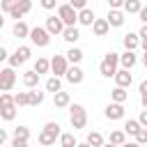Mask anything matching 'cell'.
Returning a JSON list of instances; mask_svg holds the SVG:
<instances>
[{"label": "cell", "instance_id": "obj_29", "mask_svg": "<svg viewBox=\"0 0 147 147\" xmlns=\"http://www.w3.org/2000/svg\"><path fill=\"white\" fill-rule=\"evenodd\" d=\"M108 142H110V145H115V147H119V145H124V142H126V133H124V131H113V133H110V138H108Z\"/></svg>", "mask_w": 147, "mask_h": 147}, {"label": "cell", "instance_id": "obj_51", "mask_svg": "<svg viewBox=\"0 0 147 147\" xmlns=\"http://www.w3.org/2000/svg\"><path fill=\"white\" fill-rule=\"evenodd\" d=\"M2 25H5V18H2V14H0V30H2Z\"/></svg>", "mask_w": 147, "mask_h": 147}, {"label": "cell", "instance_id": "obj_30", "mask_svg": "<svg viewBox=\"0 0 147 147\" xmlns=\"http://www.w3.org/2000/svg\"><path fill=\"white\" fill-rule=\"evenodd\" d=\"M60 90H62V80L55 78V76H51V78L46 80V92H53V94H55V92H60Z\"/></svg>", "mask_w": 147, "mask_h": 147}, {"label": "cell", "instance_id": "obj_42", "mask_svg": "<svg viewBox=\"0 0 147 147\" xmlns=\"http://www.w3.org/2000/svg\"><path fill=\"white\" fill-rule=\"evenodd\" d=\"M39 5H41L44 9H55V5H57V0H39Z\"/></svg>", "mask_w": 147, "mask_h": 147}, {"label": "cell", "instance_id": "obj_17", "mask_svg": "<svg viewBox=\"0 0 147 147\" xmlns=\"http://www.w3.org/2000/svg\"><path fill=\"white\" fill-rule=\"evenodd\" d=\"M69 103H71L69 92H62V90H60V92H55V94H53V106H55V108H67Z\"/></svg>", "mask_w": 147, "mask_h": 147}, {"label": "cell", "instance_id": "obj_16", "mask_svg": "<svg viewBox=\"0 0 147 147\" xmlns=\"http://www.w3.org/2000/svg\"><path fill=\"white\" fill-rule=\"evenodd\" d=\"M94 11L90 9V7H85V9H80L78 11V18H76V23H80V25H92L94 23Z\"/></svg>", "mask_w": 147, "mask_h": 147}, {"label": "cell", "instance_id": "obj_9", "mask_svg": "<svg viewBox=\"0 0 147 147\" xmlns=\"http://www.w3.org/2000/svg\"><path fill=\"white\" fill-rule=\"evenodd\" d=\"M124 21H126V14H124L122 9H108L106 23H108L110 28H122V25H124Z\"/></svg>", "mask_w": 147, "mask_h": 147}, {"label": "cell", "instance_id": "obj_12", "mask_svg": "<svg viewBox=\"0 0 147 147\" xmlns=\"http://www.w3.org/2000/svg\"><path fill=\"white\" fill-rule=\"evenodd\" d=\"M113 78H115V85H117V87H124V90L133 83V76H131V71H126V69H117Z\"/></svg>", "mask_w": 147, "mask_h": 147}, {"label": "cell", "instance_id": "obj_35", "mask_svg": "<svg viewBox=\"0 0 147 147\" xmlns=\"http://www.w3.org/2000/svg\"><path fill=\"white\" fill-rule=\"evenodd\" d=\"M138 129H140V124H138L136 119H126V124H124V133L136 136V133H138Z\"/></svg>", "mask_w": 147, "mask_h": 147}, {"label": "cell", "instance_id": "obj_43", "mask_svg": "<svg viewBox=\"0 0 147 147\" xmlns=\"http://www.w3.org/2000/svg\"><path fill=\"white\" fill-rule=\"evenodd\" d=\"M138 16H140V21H142V25H147V7H145V5L140 7V11H138Z\"/></svg>", "mask_w": 147, "mask_h": 147}, {"label": "cell", "instance_id": "obj_46", "mask_svg": "<svg viewBox=\"0 0 147 147\" xmlns=\"http://www.w3.org/2000/svg\"><path fill=\"white\" fill-rule=\"evenodd\" d=\"M11 147H28V140H18V138H11Z\"/></svg>", "mask_w": 147, "mask_h": 147}, {"label": "cell", "instance_id": "obj_36", "mask_svg": "<svg viewBox=\"0 0 147 147\" xmlns=\"http://www.w3.org/2000/svg\"><path fill=\"white\" fill-rule=\"evenodd\" d=\"M60 129H62V126H60L57 122H46V124H44V131H48V133H53V136H57V138H60V133H62Z\"/></svg>", "mask_w": 147, "mask_h": 147}, {"label": "cell", "instance_id": "obj_13", "mask_svg": "<svg viewBox=\"0 0 147 147\" xmlns=\"http://www.w3.org/2000/svg\"><path fill=\"white\" fill-rule=\"evenodd\" d=\"M44 30L53 37V34H62L64 25H62V21H60L57 16H48V18H46V28H44Z\"/></svg>", "mask_w": 147, "mask_h": 147}, {"label": "cell", "instance_id": "obj_39", "mask_svg": "<svg viewBox=\"0 0 147 147\" xmlns=\"http://www.w3.org/2000/svg\"><path fill=\"white\" fill-rule=\"evenodd\" d=\"M14 5H16V0H0V14H2V11H5V14H9Z\"/></svg>", "mask_w": 147, "mask_h": 147}, {"label": "cell", "instance_id": "obj_18", "mask_svg": "<svg viewBox=\"0 0 147 147\" xmlns=\"http://www.w3.org/2000/svg\"><path fill=\"white\" fill-rule=\"evenodd\" d=\"M122 44H124V48H126V51H136V48L140 46V41H138V34H136V32H126V34L122 37Z\"/></svg>", "mask_w": 147, "mask_h": 147}, {"label": "cell", "instance_id": "obj_11", "mask_svg": "<svg viewBox=\"0 0 147 147\" xmlns=\"http://www.w3.org/2000/svg\"><path fill=\"white\" fill-rule=\"evenodd\" d=\"M103 115L110 119V122H117V119H122L124 117V103H108L106 106V110H103Z\"/></svg>", "mask_w": 147, "mask_h": 147}, {"label": "cell", "instance_id": "obj_22", "mask_svg": "<svg viewBox=\"0 0 147 147\" xmlns=\"http://www.w3.org/2000/svg\"><path fill=\"white\" fill-rule=\"evenodd\" d=\"M37 140H39V145H44V147H53L55 145V140H57V136H53V133H48V131H39V136H37Z\"/></svg>", "mask_w": 147, "mask_h": 147}, {"label": "cell", "instance_id": "obj_27", "mask_svg": "<svg viewBox=\"0 0 147 147\" xmlns=\"http://www.w3.org/2000/svg\"><path fill=\"white\" fill-rule=\"evenodd\" d=\"M41 103H44V92H39L37 87L28 92V106H41Z\"/></svg>", "mask_w": 147, "mask_h": 147}, {"label": "cell", "instance_id": "obj_26", "mask_svg": "<svg viewBox=\"0 0 147 147\" xmlns=\"http://www.w3.org/2000/svg\"><path fill=\"white\" fill-rule=\"evenodd\" d=\"M110 99H113V103H124V101L129 99V92H126L124 87H115V90L110 92Z\"/></svg>", "mask_w": 147, "mask_h": 147}, {"label": "cell", "instance_id": "obj_20", "mask_svg": "<svg viewBox=\"0 0 147 147\" xmlns=\"http://www.w3.org/2000/svg\"><path fill=\"white\" fill-rule=\"evenodd\" d=\"M62 39H64V41H69V44H76V41L80 39L78 28H76V25H74V28H64V30H62Z\"/></svg>", "mask_w": 147, "mask_h": 147}, {"label": "cell", "instance_id": "obj_45", "mask_svg": "<svg viewBox=\"0 0 147 147\" xmlns=\"http://www.w3.org/2000/svg\"><path fill=\"white\" fill-rule=\"evenodd\" d=\"M108 5H110V9H122L124 0H108Z\"/></svg>", "mask_w": 147, "mask_h": 147}, {"label": "cell", "instance_id": "obj_33", "mask_svg": "<svg viewBox=\"0 0 147 147\" xmlns=\"http://www.w3.org/2000/svg\"><path fill=\"white\" fill-rule=\"evenodd\" d=\"M60 145H62V147H76L74 133H60Z\"/></svg>", "mask_w": 147, "mask_h": 147}, {"label": "cell", "instance_id": "obj_38", "mask_svg": "<svg viewBox=\"0 0 147 147\" xmlns=\"http://www.w3.org/2000/svg\"><path fill=\"white\" fill-rule=\"evenodd\" d=\"M136 142H138L140 147H145V142H147V129H145V126L138 129V133H136Z\"/></svg>", "mask_w": 147, "mask_h": 147}, {"label": "cell", "instance_id": "obj_32", "mask_svg": "<svg viewBox=\"0 0 147 147\" xmlns=\"http://www.w3.org/2000/svg\"><path fill=\"white\" fill-rule=\"evenodd\" d=\"M11 106H14V94L0 92V108H11Z\"/></svg>", "mask_w": 147, "mask_h": 147}, {"label": "cell", "instance_id": "obj_41", "mask_svg": "<svg viewBox=\"0 0 147 147\" xmlns=\"http://www.w3.org/2000/svg\"><path fill=\"white\" fill-rule=\"evenodd\" d=\"M69 7H74L76 11H80V9L87 7V0H69Z\"/></svg>", "mask_w": 147, "mask_h": 147}, {"label": "cell", "instance_id": "obj_15", "mask_svg": "<svg viewBox=\"0 0 147 147\" xmlns=\"http://www.w3.org/2000/svg\"><path fill=\"white\" fill-rule=\"evenodd\" d=\"M90 28H92V32H94L96 37H106L108 30H110V25L106 23V18H94V23H92Z\"/></svg>", "mask_w": 147, "mask_h": 147}, {"label": "cell", "instance_id": "obj_8", "mask_svg": "<svg viewBox=\"0 0 147 147\" xmlns=\"http://www.w3.org/2000/svg\"><path fill=\"white\" fill-rule=\"evenodd\" d=\"M30 9H32V0H16V5L11 7L9 16H11V18H16V21H21Z\"/></svg>", "mask_w": 147, "mask_h": 147}, {"label": "cell", "instance_id": "obj_10", "mask_svg": "<svg viewBox=\"0 0 147 147\" xmlns=\"http://www.w3.org/2000/svg\"><path fill=\"white\" fill-rule=\"evenodd\" d=\"M64 78H67L71 85H80V83H83V78H85V74H83V69H80L78 64H71V67H67Z\"/></svg>", "mask_w": 147, "mask_h": 147}, {"label": "cell", "instance_id": "obj_2", "mask_svg": "<svg viewBox=\"0 0 147 147\" xmlns=\"http://www.w3.org/2000/svg\"><path fill=\"white\" fill-rule=\"evenodd\" d=\"M69 122L74 129H85L87 124V113L80 103H69Z\"/></svg>", "mask_w": 147, "mask_h": 147}, {"label": "cell", "instance_id": "obj_14", "mask_svg": "<svg viewBox=\"0 0 147 147\" xmlns=\"http://www.w3.org/2000/svg\"><path fill=\"white\" fill-rule=\"evenodd\" d=\"M136 62H138L136 51H124V53L119 55V64H122V69H126V71H131V69L136 67Z\"/></svg>", "mask_w": 147, "mask_h": 147}, {"label": "cell", "instance_id": "obj_47", "mask_svg": "<svg viewBox=\"0 0 147 147\" xmlns=\"http://www.w3.org/2000/svg\"><path fill=\"white\" fill-rule=\"evenodd\" d=\"M7 57H9V53H7V48H5V46H0V62H5Z\"/></svg>", "mask_w": 147, "mask_h": 147}, {"label": "cell", "instance_id": "obj_5", "mask_svg": "<svg viewBox=\"0 0 147 147\" xmlns=\"http://www.w3.org/2000/svg\"><path fill=\"white\" fill-rule=\"evenodd\" d=\"M57 18L62 21L64 28H74L76 25V18H78V11L74 7H69V5H60L57 7Z\"/></svg>", "mask_w": 147, "mask_h": 147}, {"label": "cell", "instance_id": "obj_23", "mask_svg": "<svg viewBox=\"0 0 147 147\" xmlns=\"http://www.w3.org/2000/svg\"><path fill=\"white\" fill-rule=\"evenodd\" d=\"M64 57H67V62H71V64H78V62L83 60V51H80V48H76V46H71V48L64 53Z\"/></svg>", "mask_w": 147, "mask_h": 147}, {"label": "cell", "instance_id": "obj_28", "mask_svg": "<svg viewBox=\"0 0 147 147\" xmlns=\"http://www.w3.org/2000/svg\"><path fill=\"white\" fill-rule=\"evenodd\" d=\"M85 142H87L90 147H101V145H103V136H101L99 131H90V133H87V140H85Z\"/></svg>", "mask_w": 147, "mask_h": 147}, {"label": "cell", "instance_id": "obj_50", "mask_svg": "<svg viewBox=\"0 0 147 147\" xmlns=\"http://www.w3.org/2000/svg\"><path fill=\"white\" fill-rule=\"evenodd\" d=\"M76 147H90L87 142H76Z\"/></svg>", "mask_w": 147, "mask_h": 147}, {"label": "cell", "instance_id": "obj_44", "mask_svg": "<svg viewBox=\"0 0 147 147\" xmlns=\"http://www.w3.org/2000/svg\"><path fill=\"white\" fill-rule=\"evenodd\" d=\"M136 122H138L140 126H147V110H142V113H140V117H138Z\"/></svg>", "mask_w": 147, "mask_h": 147}, {"label": "cell", "instance_id": "obj_49", "mask_svg": "<svg viewBox=\"0 0 147 147\" xmlns=\"http://www.w3.org/2000/svg\"><path fill=\"white\" fill-rule=\"evenodd\" d=\"M119 147H140V145L133 140V142H124V145H119Z\"/></svg>", "mask_w": 147, "mask_h": 147}, {"label": "cell", "instance_id": "obj_37", "mask_svg": "<svg viewBox=\"0 0 147 147\" xmlns=\"http://www.w3.org/2000/svg\"><path fill=\"white\" fill-rule=\"evenodd\" d=\"M14 106H16V108L28 106V92H18V94H14Z\"/></svg>", "mask_w": 147, "mask_h": 147}, {"label": "cell", "instance_id": "obj_24", "mask_svg": "<svg viewBox=\"0 0 147 147\" xmlns=\"http://www.w3.org/2000/svg\"><path fill=\"white\" fill-rule=\"evenodd\" d=\"M140 7H142V2H140V0H124L122 11H124V14H138V11H140Z\"/></svg>", "mask_w": 147, "mask_h": 147}, {"label": "cell", "instance_id": "obj_6", "mask_svg": "<svg viewBox=\"0 0 147 147\" xmlns=\"http://www.w3.org/2000/svg\"><path fill=\"white\" fill-rule=\"evenodd\" d=\"M14 85H16V71L11 67L0 69V92H9L14 90Z\"/></svg>", "mask_w": 147, "mask_h": 147}, {"label": "cell", "instance_id": "obj_48", "mask_svg": "<svg viewBox=\"0 0 147 147\" xmlns=\"http://www.w3.org/2000/svg\"><path fill=\"white\" fill-rule=\"evenodd\" d=\"M5 142H7V131L0 129V145H5Z\"/></svg>", "mask_w": 147, "mask_h": 147}, {"label": "cell", "instance_id": "obj_7", "mask_svg": "<svg viewBox=\"0 0 147 147\" xmlns=\"http://www.w3.org/2000/svg\"><path fill=\"white\" fill-rule=\"evenodd\" d=\"M48 64H51V71H53L55 78L64 76V71H67V67H69V62H67L64 55H53V57L48 60Z\"/></svg>", "mask_w": 147, "mask_h": 147}, {"label": "cell", "instance_id": "obj_25", "mask_svg": "<svg viewBox=\"0 0 147 147\" xmlns=\"http://www.w3.org/2000/svg\"><path fill=\"white\" fill-rule=\"evenodd\" d=\"M37 76H41V74H48L51 71V64H48V60L46 57H37V62H34V69H32Z\"/></svg>", "mask_w": 147, "mask_h": 147}, {"label": "cell", "instance_id": "obj_40", "mask_svg": "<svg viewBox=\"0 0 147 147\" xmlns=\"http://www.w3.org/2000/svg\"><path fill=\"white\" fill-rule=\"evenodd\" d=\"M138 92H140V101H142V106H147V80H142V83H140Z\"/></svg>", "mask_w": 147, "mask_h": 147}, {"label": "cell", "instance_id": "obj_34", "mask_svg": "<svg viewBox=\"0 0 147 147\" xmlns=\"http://www.w3.org/2000/svg\"><path fill=\"white\" fill-rule=\"evenodd\" d=\"M0 117H2L5 122H11V119L16 117V106H11V108H0Z\"/></svg>", "mask_w": 147, "mask_h": 147}, {"label": "cell", "instance_id": "obj_19", "mask_svg": "<svg viewBox=\"0 0 147 147\" xmlns=\"http://www.w3.org/2000/svg\"><path fill=\"white\" fill-rule=\"evenodd\" d=\"M11 32H14V37L25 39V37H28V32H30V28H28V23H25V21H16V23H14V28H11Z\"/></svg>", "mask_w": 147, "mask_h": 147}, {"label": "cell", "instance_id": "obj_1", "mask_svg": "<svg viewBox=\"0 0 147 147\" xmlns=\"http://www.w3.org/2000/svg\"><path fill=\"white\" fill-rule=\"evenodd\" d=\"M117 67H119V53L108 51V53L103 55L101 64H99V71H101V76H106V78H113L115 71H117Z\"/></svg>", "mask_w": 147, "mask_h": 147}, {"label": "cell", "instance_id": "obj_21", "mask_svg": "<svg viewBox=\"0 0 147 147\" xmlns=\"http://www.w3.org/2000/svg\"><path fill=\"white\" fill-rule=\"evenodd\" d=\"M23 85H25L28 90H34V87L39 85V76H37L32 69H30V71H25V74H23Z\"/></svg>", "mask_w": 147, "mask_h": 147}, {"label": "cell", "instance_id": "obj_4", "mask_svg": "<svg viewBox=\"0 0 147 147\" xmlns=\"http://www.w3.org/2000/svg\"><path fill=\"white\" fill-rule=\"evenodd\" d=\"M30 57H32V48H30V46H18V48L14 51V55H9L7 60H9V67H11V69H16V67L25 64Z\"/></svg>", "mask_w": 147, "mask_h": 147}, {"label": "cell", "instance_id": "obj_3", "mask_svg": "<svg viewBox=\"0 0 147 147\" xmlns=\"http://www.w3.org/2000/svg\"><path fill=\"white\" fill-rule=\"evenodd\" d=\"M28 39L34 44V46H39V48H46L48 44H51V34L41 28V25H37V28H30V32H28Z\"/></svg>", "mask_w": 147, "mask_h": 147}, {"label": "cell", "instance_id": "obj_52", "mask_svg": "<svg viewBox=\"0 0 147 147\" xmlns=\"http://www.w3.org/2000/svg\"><path fill=\"white\" fill-rule=\"evenodd\" d=\"M101 147H115V145H110V142H103V145H101Z\"/></svg>", "mask_w": 147, "mask_h": 147}, {"label": "cell", "instance_id": "obj_31", "mask_svg": "<svg viewBox=\"0 0 147 147\" xmlns=\"http://www.w3.org/2000/svg\"><path fill=\"white\" fill-rule=\"evenodd\" d=\"M14 138H18V140H30V129L23 126V124H18V126L14 129Z\"/></svg>", "mask_w": 147, "mask_h": 147}]
</instances>
